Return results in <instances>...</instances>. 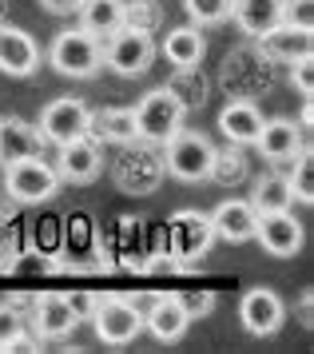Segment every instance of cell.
I'll return each mask as SVG.
<instances>
[{
	"mask_svg": "<svg viewBox=\"0 0 314 354\" xmlns=\"http://www.w3.org/2000/svg\"><path fill=\"white\" fill-rule=\"evenodd\" d=\"M48 64L56 68L68 80H92L104 72V40L84 28H64L56 32V40L48 44Z\"/></svg>",
	"mask_w": 314,
	"mask_h": 354,
	"instance_id": "1",
	"label": "cell"
},
{
	"mask_svg": "<svg viewBox=\"0 0 314 354\" xmlns=\"http://www.w3.org/2000/svg\"><path fill=\"white\" fill-rule=\"evenodd\" d=\"M159 151H163V171L172 179H179V183H207L211 160H215V144L203 131L179 128Z\"/></svg>",
	"mask_w": 314,
	"mask_h": 354,
	"instance_id": "2",
	"label": "cell"
},
{
	"mask_svg": "<svg viewBox=\"0 0 314 354\" xmlns=\"http://www.w3.org/2000/svg\"><path fill=\"white\" fill-rule=\"evenodd\" d=\"M163 151H159L156 144H124V151H120V160H116V167H111V179H116V187L127 195H151L159 192V183H163Z\"/></svg>",
	"mask_w": 314,
	"mask_h": 354,
	"instance_id": "3",
	"label": "cell"
},
{
	"mask_svg": "<svg viewBox=\"0 0 314 354\" xmlns=\"http://www.w3.org/2000/svg\"><path fill=\"white\" fill-rule=\"evenodd\" d=\"M4 192L16 203H44L60 192V176L44 156H24L4 163Z\"/></svg>",
	"mask_w": 314,
	"mask_h": 354,
	"instance_id": "4",
	"label": "cell"
},
{
	"mask_svg": "<svg viewBox=\"0 0 314 354\" xmlns=\"http://www.w3.org/2000/svg\"><path fill=\"white\" fill-rule=\"evenodd\" d=\"M92 326L104 346H131L143 335V310L120 295L92 299Z\"/></svg>",
	"mask_w": 314,
	"mask_h": 354,
	"instance_id": "5",
	"label": "cell"
},
{
	"mask_svg": "<svg viewBox=\"0 0 314 354\" xmlns=\"http://www.w3.org/2000/svg\"><path fill=\"white\" fill-rule=\"evenodd\" d=\"M183 115H187L183 104H179L167 88H156V92H147V96L136 104V131H140L143 144L163 147L175 131L183 128Z\"/></svg>",
	"mask_w": 314,
	"mask_h": 354,
	"instance_id": "6",
	"label": "cell"
},
{
	"mask_svg": "<svg viewBox=\"0 0 314 354\" xmlns=\"http://www.w3.org/2000/svg\"><path fill=\"white\" fill-rule=\"evenodd\" d=\"M156 40L151 32H136V28H116V32L104 40V68H111L116 76L124 80H136L143 76L151 60H156Z\"/></svg>",
	"mask_w": 314,
	"mask_h": 354,
	"instance_id": "7",
	"label": "cell"
},
{
	"mask_svg": "<svg viewBox=\"0 0 314 354\" xmlns=\"http://www.w3.org/2000/svg\"><path fill=\"white\" fill-rule=\"evenodd\" d=\"M211 243H215V231L207 211L183 207L167 219V255L179 263H199L211 251Z\"/></svg>",
	"mask_w": 314,
	"mask_h": 354,
	"instance_id": "8",
	"label": "cell"
},
{
	"mask_svg": "<svg viewBox=\"0 0 314 354\" xmlns=\"http://www.w3.org/2000/svg\"><path fill=\"white\" fill-rule=\"evenodd\" d=\"M80 326V306L64 290H44L32 299V335L40 342H60Z\"/></svg>",
	"mask_w": 314,
	"mask_h": 354,
	"instance_id": "9",
	"label": "cell"
},
{
	"mask_svg": "<svg viewBox=\"0 0 314 354\" xmlns=\"http://www.w3.org/2000/svg\"><path fill=\"white\" fill-rule=\"evenodd\" d=\"M36 131L44 136V144H68V140H80V136H92V108L76 96H60L52 100L44 112H40V124Z\"/></svg>",
	"mask_w": 314,
	"mask_h": 354,
	"instance_id": "10",
	"label": "cell"
},
{
	"mask_svg": "<svg viewBox=\"0 0 314 354\" xmlns=\"http://www.w3.org/2000/svg\"><path fill=\"white\" fill-rule=\"evenodd\" d=\"M255 243L275 259H295L306 243V227L295 211H263L255 223Z\"/></svg>",
	"mask_w": 314,
	"mask_h": 354,
	"instance_id": "11",
	"label": "cell"
},
{
	"mask_svg": "<svg viewBox=\"0 0 314 354\" xmlns=\"http://www.w3.org/2000/svg\"><path fill=\"white\" fill-rule=\"evenodd\" d=\"M239 322H243V330L255 338H270L283 330L286 322V303L279 290L270 287H251L243 299H239Z\"/></svg>",
	"mask_w": 314,
	"mask_h": 354,
	"instance_id": "12",
	"label": "cell"
},
{
	"mask_svg": "<svg viewBox=\"0 0 314 354\" xmlns=\"http://www.w3.org/2000/svg\"><path fill=\"white\" fill-rule=\"evenodd\" d=\"M56 176H60V183H92V179H100V171H104V147H100V140H92V136H80V140H68V144L56 147Z\"/></svg>",
	"mask_w": 314,
	"mask_h": 354,
	"instance_id": "13",
	"label": "cell"
},
{
	"mask_svg": "<svg viewBox=\"0 0 314 354\" xmlns=\"http://www.w3.org/2000/svg\"><path fill=\"white\" fill-rule=\"evenodd\" d=\"M251 147H259V156L267 163H290L295 156L306 151V128L286 115H275V120H263Z\"/></svg>",
	"mask_w": 314,
	"mask_h": 354,
	"instance_id": "14",
	"label": "cell"
},
{
	"mask_svg": "<svg viewBox=\"0 0 314 354\" xmlns=\"http://www.w3.org/2000/svg\"><path fill=\"white\" fill-rule=\"evenodd\" d=\"M40 60H44V52L32 40V32L16 28L8 20H0V72L24 80V76H32L40 68Z\"/></svg>",
	"mask_w": 314,
	"mask_h": 354,
	"instance_id": "15",
	"label": "cell"
},
{
	"mask_svg": "<svg viewBox=\"0 0 314 354\" xmlns=\"http://www.w3.org/2000/svg\"><path fill=\"white\" fill-rule=\"evenodd\" d=\"M255 44H259V52H263L267 60H275V64H295L302 56H314V32L311 28H295V24H286V20H279L275 28H267Z\"/></svg>",
	"mask_w": 314,
	"mask_h": 354,
	"instance_id": "16",
	"label": "cell"
},
{
	"mask_svg": "<svg viewBox=\"0 0 314 354\" xmlns=\"http://www.w3.org/2000/svg\"><path fill=\"white\" fill-rule=\"evenodd\" d=\"M255 223H259V211L251 207V199H223L211 211V231L223 243H251Z\"/></svg>",
	"mask_w": 314,
	"mask_h": 354,
	"instance_id": "17",
	"label": "cell"
},
{
	"mask_svg": "<svg viewBox=\"0 0 314 354\" xmlns=\"http://www.w3.org/2000/svg\"><path fill=\"white\" fill-rule=\"evenodd\" d=\"M187 326H191V319H187V310H183V303L175 299V290L156 295L151 306L143 310V330H151L159 342H179V338L187 335Z\"/></svg>",
	"mask_w": 314,
	"mask_h": 354,
	"instance_id": "18",
	"label": "cell"
},
{
	"mask_svg": "<svg viewBox=\"0 0 314 354\" xmlns=\"http://www.w3.org/2000/svg\"><path fill=\"white\" fill-rule=\"evenodd\" d=\"M24 156H44V136L20 115H0V167Z\"/></svg>",
	"mask_w": 314,
	"mask_h": 354,
	"instance_id": "19",
	"label": "cell"
},
{
	"mask_svg": "<svg viewBox=\"0 0 314 354\" xmlns=\"http://www.w3.org/2000/svg\"><path fill=\"white\" fill-rule=\"evenodd\" d=\"M263 128V112H259V104L255 100H231L227 108L219 112V131L227 144H239V147H251L255 136Z\"/></svg>",
	"mask_w": 314,
	"mask_h": 354,
	"instance_id": "20",
	"label": "cell"
},
{
	"mask_svg": "<svg viewBox=\"0 0 314 354\" xmlns=\"http://www.w3.org/2000/svg\"><path fill=\"white\" fill-rule=\"evenodd\" d=\"M231 20L243 36H259L283 20V0H231Z\"/></svg>",
	"mask_w": 314,
	"mask_h": 354,
	"instance_id": "21",
	"label": "cell"
},
{
	"mask_svg": "<svg viewBox=\"0 0 314 354\" xmlns=\"http://www.w3.org/2000/svg\"><path fill=\"white\" fill-rule=\"evenodd\" d=\"M92 140L124 147L140 140L136 131V108H92Z\"/></svg>",
	"mask_w": 314,
	"mask_h": 354,
	"instance_id": "22",
	"label": "cell"
},
{
	"mask_svg": "<svg viewBox=\"0 0 314 354\" xmlns=\"http://www.w3.org/2000/svg\"><path fill=\"white\" fill-rule=\"evenodd\" d=\"M163 56L172 68H199L207 56V36L195 24H179L163 36Z\"/></svg>",
	"mask_w": 314,
	"mask_h": 354,
	"instance_id": "23",
	"label": "cell"
},
{
	"mask_svg": "<svg viewBox=\"0 0 314 354\" xmlns=\"http://www.w3.org/2000/svg\"><path fill=\"white\" fill-rule=\"evenodd\" d=\"M76 24L84 32L108 40L116 28H124V0H84L76 8Z\"/></svg>",
	"mask_w": 314,
	"mask_h": 354,
	"instance_id": "24",
	"label": "cell"
},
{
	"mask_svg": "<svg viewBox=\"0 0 314 354\" xmlns=\"http://www.w3.org/2000/svg\"><path fill=\"white\" fill-rule=\"evenodd\" d=\"M251 199V207L263 215V211H286L295 207V195H290V183H286V176H259L255 179V192L247 195Z\"/></svg>",
	"mask_w": 314,
	"mask_h": 354,
	"instance_id": "25",
	"label": "cell"
},
{
	"mask_svg": "<svg viewBox=\"0 0 314 354\" xmlns=\"http://www.w3.org/2000/svg\"><path fill=\"white\" fill-rule=\"evenodd\" d=\"M247 151L239 144H227V147H215V160H211V183H219V187H239L243 179H247Z\"/></svg>",
	"mask_w": 314,
	"mask_h": 354,
	"instance_id": "26",
	"label": "cell"
},
{
	"mask_svg": "<svg viewBox=\"0 0 314 354\" xmlns=\"http://www.w3.org/2000/svg\"><path fill=\"white\" fill-rule=\"evenodd\" d=\"M163 88L183 104V112H199L207 104V80H203L199 68H175V76L163 84Z\"/></svg>",
	"mask_w": 314,
	"mask_h": 354,
	"instance_id": "27",
	"label": "cell"
},
{
	"mask_svg": "<svg viewBox=\"0 0 314 354\" xmlns=\"http://www.w3.org/2000/svg\"><path fill=\"white\" fill-rule=\"evenodd\" d=\"M159 24H163V8H159V0H124V28L156 32Z\"/></svg>",
	"mask_w": 314,
	"mask_h": 354,
	"instance_id": "28",
	"label": "cell"
},
{
	"mask_svg": "<svg viewBox=\"0 0 314 354\" xmlns=\"http://www.w3.org/2000/svg\"><path fill=\"white\" fill-rule=\"evenodd\" d=\"M183 8H187V20L195 28H211V24L231 20V0H183Z\"/></svg>",
	"mask_w": 314,
	"mask_h": 354,
	"instance_id": "29",
	"label": "cell"
},
{
	"mask_svg": "<svg viewBox=\"0 0 314 354\" xmlns=\"http://www.w3.org/2000/svg\"><path fill=\"white\" fill-rule=\"evenodd\" d=\"M290 176H286V183H290V195L299 199V203H314V160H311V147L302 151V156H295L290 160Z\"/></svg>",
	"mask_w": 314,
	"mask_h": 354,
	"instance_id": "30",
	"label": "cell"
},
{
	"mask_svg": "<svg viewBox=\"0 0 314 354\" xmlns=\"http://www.w3.org/2000/svg\"><path fill=\"white\" fill-rule=\"evenodd\" d=\"M175 299L183 303V310H187V319H207L211 310H215V290H175Z\"/></svg>",
	"mask_w": 314,
	"mask_h": 354,
	"instance_id": "31",
	"label": "cell"
},
{
	"mask_svg": "<svg viewBox=\"0 0 314 354\" xmlns=\"http://www.w3.org/2000/svg\"><path fill=\"white\" fill-rule=\"evenodd\" d=\"M24 330H28V326L20 319V310H16L12 303H0V351H8Z\"/></svg>",
	"mask_w": 314,
	"mask_h": 354,
	"instance_id": "32",
	"label": "cell"
},
{
	"mask_svg": "<svg viewBox=\"0 0 314 354\" xmlns=\"http://www.w3.org/2000/svg\"><path fill=\"white\" fill-rule=\"evenodd\" d=\"M283 20L314 32V0H283Z\"/></svg>",
	"mask_w": 314,
	"mask_h": 354,
	"instance_id": "33",
	"label": "cell"
},
{
	"mask_svg": "<svg viewBox=\"0 0 314 354\" xmlns=\"http://www.w3.org/2000/svg\"><path fill=\"white\" fill-rule=\"evenodd\" d=\"M290 84H295V92L302 100L314 96V56H302V60L290 64Z\"/></svg>",
	"mask_w": 314,
	"mask_h": 354,
	"instance_id": "34",
	"label": "cell"
},
{
	"mask_svg": "<svg viewBox=\"0 0 314 354\" xmlns=\"http://www.w3.org/2000/svg\"><path fill=\"white\" fill-rule=\"evenodd\" d=\"M84 0H40V8L52 12V17H76V8Z\"/></svg>",
	"mask_w": 314,
	"mask_h": 354,
	"instance_id": "35",
	"label": "cell"
},
{
	"mask_svg": "<svg viewBox=\"0 0 314 354\" xmlns=\"http://www.w3.org/2000/svg\"><path fill=\"white\" fill-rule=\"evenodd\" d=\"M299 322L302 326H314V290H306L299 299Z\"/></svg>",
	"mask_w": 314,
	"mask_h": 354,
	"instance_id": "36",
	"label": "cell"
},
{
	"mask_svg": "<svg viewBox=\"0 0 314 354\" xmlns=\"http://www.w3.org/2000/svg\"><path fill=\"white\" fill-rule=\"evenodd\" d=\"M299 124H302V128H311V124H314V100H311V96H306V104H302Z\"/></svg>",
	"mask_w": 314,
	"mask_h": 354,
	"instance_id": "37",
	"label": "cell"
},
{
	"mask_svg": "<svg viewBox=\"0 0 314 354\" xmlns=\"http://www.w3.org/2000/svg\"><path fill=\"white\" fill-rule=\"evenodd\" d=\"M4 12H8V0H0V20H4Z\"/></svg>",
	"mask_w": 314,
	"mask_h": 354,
	"instance_id": "38",
	"label": "cell"
}]
</instances>
